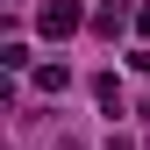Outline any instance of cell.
<instances>
[{"mask_svg":"<svg viewBox=\"0 0 150 150\" xmlns=\"http://www.w3.org/2000/svg\"><path fill=\"white\" fill-rule=\"evenodd\" d=\"M79 22H86V7H79V0H50V7L36 14V29H43V36H71Z\"/></svg>","mask_w":150,"mask_h":150,"instance_id":"6da1fadb","label":"cell"},{"mask_svg":"<svg viewBox=\"0 0 150 150\" xmlns=\"http://www.w3.org/2000/svg\"><path fill=\"white\" fill-rule=\"evenodd\" d=\"M136 29H143V36H150V7H136Z\"/></svg>","mask_w":150,"mask_h":150,"instance_id":"277c9868","label":"cell"},{"mask_svg":"<svg viewBox=\"0 0 150 150\" xmlns=\"http://www.w3.org/2000/svg\"><path fill=\"white\" fill-rule=\"evenodd\" d=\"M36 86H43V93H64V86H71V71H64V64H43V71H36Z\"/></svg>","mask_w":150,"mask_h":150,"instance_id":"3957f363","label":"cell"},{"mask_svg":"<svg viewBox=\"0 0 150 150\" xmlns=\"http://www.w3.org/2000/svg\"><path fill=\"white\" fill-rule=\"evenodd\" d=\"M93 29H100V36H122V29H129V7H122V0H107V7L93 14Z\"/></svg>","mask_w":150,"mask_h":150,"instance_id":"7a4b0ae2","label":"cell"}]
</instances>
